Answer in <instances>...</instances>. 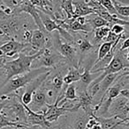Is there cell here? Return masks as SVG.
<instances>
[{
    "mask_svg": "<svg viewBox=\"0 0 129 129\" xmlns=\"http://www.w3.org/2000/svg\"><path fill=\"white\" fill-rule=\"evenodd\" d=\"M59 0H54V2H59Z\"/></svg>",
    "mask_w": 129,
    "mask_h": 129,
    "instance_id": "cell-31",
    "label": "cell"
},
{
    "mask_svg": "<svg viewBox=\"0 0 129 129\" xmlns=\"http://www.w3.org/2000/svg\"><path fill=\"white\" fill-rule=\"evenodd\" d=\"M78 47H79V50L81 51V54H87L93 48V44L90 43L88 40L83 39L81 41H78Z\"/></svg>",
    "mask_w": 129,
    "mask_h": 129,
    "instance_id": "cell-19",
    "label": "cell"
},
{
    "mask_svg": "<svg viewBox=\"0 0 129 129\" xmlns=\"http://www.w3.org/2000/svg\"><path fill=\"white\" fill-rule=\"evenodd\" d=\"M28 1H30V0H28Z\"/></svg>",
    "mask_w": 129,
    "mask_h": 129,
    "instance_id": "cell-34",
    "label": "cell"
},
{
    "mask_svg": "<svg viewBox=\"0 0 129 129\" xmlns=\"http://www.w3.org/2000/svg\"><path fill=\"white\" fill-rule=\"evenodd\" d=\"M124 26L120 24H114L112 25V27H110V31L112 33H114L115 34H118V35H120V34H123L124 33Z\"/></svg>",
    "mask_w": 129,
    "mask_h": 129,
    "instance_id": "cell-22",
    "label": "cell"
},
{
    "mask_svg": "<svg viewBox=\"0 0 129 129\" xmlns=\"http://www.w3.org/2000/svg\"><path fill=\"white\" fill-rule=\"evenodd\" d=\"M29 45L30 43H23L12 40V41H5V43H3L0 46V50L4 55H5L7 58H10L12 56L19 55L20 53L25 51V49L28 48Z\"/></svg>",
    "mask_w": 129,
    "mask_h": 129,
    "instance_id": "cell-7",
    "label": "cell"
},
{
    "mask_svg": "<svg viewBox=\"0 0 129 129\" xmlns=\"http://www.w3.org/2000/svg\"><path fill=\"white\" fill-rule=\"evenodd\" d=\"M59 100L57 99L54 104L48 105V108H47L46 112H44V117L48 122L52 123L56 122V121L59 120V119L61 116L65 115L66 112H72V110L68 108H65L63 106H59Z\"/></svg>",
    "mask_w": 129,
    "mask_h": 129,
    "instance_id": "cell-8",
    "label": "cell"
},
{
    "mask_svg": "<svg viewBox=\"0 0 129 129\" xmlns=\"http://www.w3.org/2000/svg\"><path fill=\"white\" fill-rule=\"evenodd\" d=\"M1 101H3V100H2V99H0V102H1Z\"/></svg>",
    "mask_w": 129,
    "mask_h": 129,
    "instance_id": "cell-32",
    "label": "cell"
},
{
    "mask_svg": "<svg viewBox=\"0 0 129 129\" xmlns=\"http://www.w3.org/2000/svg\"><path fill=\"white\" fill-rule=\"evenodd\" d=\"M74 6V17L72 19L79 17V16H88L95 13L93 8L88 6L85 1H72Z\"/></svg>",
    "mask_w": 129,
    "mask_h": 129,
    "instance_id": "cell-12",
    "label": "cell"
},
{
    "mask_svg": "<svg viewBox=\"0 0 129 129\" xmlns=\"http://www.w3.org/2000/svg\"><path fill=\"white\" fill-rule=\"evenodd\" d=\"M2 55H4V54H3V53H2L1 50H0V56H2Z\"/></svg>",
    "mask_w": 129,
    "mask_h": 129,
    "instance_id": "cell-30",
    "label": "cell"
},
{
    "mask_svg": "<svg viewBox=\"0 0 129 129\" xmlns=\"http://www.w3.org/2000/svg\"><path fill=\"white\" fill-rule=\"evenodd\" d=\"M87 21H88V24L91 26L93 30L98 28V27H102V26H110V23H109L106 19L102 18L101 16L97 15V13L92 14L91 18H90V19H87Z\"/></svg>",
    "mask_w": 129,
    "mask_h": 129,
    "instance_id": "cell-14",
    "label": "cell"
},
{
    "mask_svg": "<svg viewBox=\"0 0 129 129\" xmlns=\"http://www.w3.org/2000/svg\"><path fill=\"white\" fill-rule=\"evenodd\" d=\"M65 57L60 53L53 52L50 48H44L43 50V54L38 56L35 60H34L31 68L37 69L45 67V68H51L59 64L62 61H64Z\"/></svg>",
    "mask_w": 129,
    "mask_h": 129,
    "instance_id": "cell-3",
    "label": "cell"
},
{
    "mask_svg": "<svg viewBox=\"0 0 129 129\" xmlns=\"http://www.w3.org/2000/svg\"><path fill=\"white\" fill-rule=\"evenodd\" d=\"M58 51L63 56L67 59L72 65L73 67L78 68V61L77 57H76V50L75 48L72 47V45L69 42L66 43H62L60 42V41L58 43Z\"/></svg>",
    "mask_w": 129,
    "mask_h": 129,
    "instance_id": "cell-9",
    "label": "cell"
},
{
    "mask_svg": "<svg viewBox=\"0 0 129 129\" xmlns=\"http://www.w3.org/2000/svg\"><path fill=\"white\" fill-rule=\"evenodd\" d=\"M120 95L124 96L125 98H126V99L129 100V90H128V89H124V90H121Z\"/></svg>",
    "mask_w": 129,
    "mask_h": 129,
    "instance_id": "cell-26",
    "label": "cell"
},
{
    "mask_svg": "<svg viewBox=\"0 0 129 129\" xmlns=\"http://www.w3.org/2000/svg\"><path fill=\"white\" fill-rule=\"evenodd\" d=\"M6 7L7 6L3 3V1H2V0H0V9H3V10H5Z\"/></svg>",
    "mask_w": 129,
    "mask_h": 129,
    "instance_id": "cell-27",
    "label": "cell"
},
{
    "mask_svg": "<svg viewBox=\"0 0 129 129\" xmlns=\"http://www.w3.org/2000/svg\"><path fill=\"white\" fill-rule=\"evenodd\" d=\"M75 99H78V96L76 94V85L73 83L67 86L64 94V99L60 100V103L59 104H60L59 105H61L62 104L66 102L67 100H75Z\"/></svg>",
    "mask_w": 129,
    "mask_h": 129,
    "instance_id": "cell-16",
    "label": "cell"
},
{
    "mask_svg": "<svg viewBox=\"0 0 129 129\" xmlns=\"http://www.w3.org/2000/svg\"><path fill=\"white\" fill-rule=\"evenodd\" d=\"M113 44H114V42H112V41H104V42L100 45L99 48H98L97 57V60H96L95 63L99 61L101 59H103L106 54H108L110 52V50L112 49Z\"/></svg>",
    "mask_w": 129,
    "mask_h": 129,
    "instance_id": "cell-17",
    "label": "cell"
},
{
    "mask_svg": "<svg viewBox=\"0 0 129 129\" xmlns=\"http://www.w3.org/2000/svg\"><path fill=\"white\" fill-rule=\"evenodd\" d=\"M50 104L48 103V99H47L46 96V90L43 84L35 90L34 94H33V99L30 105L28 106L31 109L32 111L35 112H39V113H43L46 112L48 105Z\"/></svg>",
    "mask_w": 129,
    "mask_h": 129,
    "instance_id": "cell-5",
    "label": "cell"
},
{
    "mask_svg": "<svg viewBox=\"0 0 129 129\" xmlns=\"http://www.w3.org/2000/svg\"><path fill=\"white\" fill-rule=\"evenodd\" d=\"M112 2H113V3H114V0H112Z\"/></svg>",
    "mask_w": 129,
    "mask_h": 129,
    "instance_id": "cell-33",
    "label": "cell"
},
{
    "mask_svg": "<svg viewBox=\"0 0 129 129\" xmlns=\"http://www.w3.org/2000/svg\"><path fill=\"white\" fill-rule=\"evenodd\" d=\"M126 68H129V61L124 54L123 50L119 49V51L114 54V56L110 62L102 70V73L100 74L99 77H97V78L100 81H102L103 78L108 74L119 73Z\"/></svg>",
    "mask_w": 129,
    "mask_h": 129,
    "instance_id": "cell-4",
    "label": "cell"
},
{
    "mask_svg": "<svg viewBox=\"0 0 129 129\" xmlns=\"http://www.w3.org/2000/svg\"><path fill=\"white\" fill-rule=\"evenodd\" d=\"M9 98H10V95H9ZM9 98L5 100H3L0 102V114L2 113V112L4 111V109L6 107V105H8V102H9Z\"/></svg>",
    "mask_w": 129,
    "mask_h": 129,
    "instance_id": "cell-24",
    "label": "cell"
},
{
    "mask_svg": "<svg viewBox=\"0 0 129 129\" xmlns=\"http://www.w3.org/2000/svg\"><path fill=\"white\" fill-rule=\"evenodd\" d=\"M110 32V26H108L98 27V28L95 29V37H94L93 40V43L94 44H97L100 41L104 40L108 36Z\"/></svg>",
    "mask_w": 129,
    "mask_h": 129,
    "instance_id": "cell-15",
    "label": "cell"
},
{
    "mask_svg": "<svg viewBox=\"0 0 129 129\" xmlns=\"http://www.w3.org/2000/svg\"><path fill=\"white\" fill-rule=\"evenodd\" d=\"M50 71H47L45 73L40 75L39 77H37L34 79H33L28 85L24 88V93L21 96V103L24 105H30V103L32 102L33 99V94L35 92V90L41 86L43 83V82L46 80V78L48 77V76L50 75Z\"/></svg>",
    "mask_w": 129,
    "mask_h": 129,
    "instance_id": "cell-6",
    "label": "cell"
},
{
    "mask_svg": "<svg viewBox=\"0 0 129 129\" xmlns=\"http://www.w3.org/2000/svg\"><path fill=\"white\" fill-rule=\"evenodd\" d=\"M61 8L65 12L67 19H71L74 17V6L72 0H62Z\"/></svg>",
    "mask_w": 129,
    "mask_h": 129,
    "instance_id": "cell-18",
    "label": "cell"
},
{
    "mask_svg": "<svg viewBox=\"0 0 129 129\" xmlns=\"http://www.w3.org/2000/svg\"><path fill=\"white\" fill-rule=\"evenodd\" d=\"M81 72L76 67H72V68L69 69L67 73L64 76V84H71L78 82L81 79Z\"/></svg>",
    "mask_w": 129,
    "mask_h": 129,
    "instance_id": "cell-13",
    "label": "cell"
},
{
    "mask_svg": "<svg viewBox=\"0 0 129 129\" xmlns=\"http://www.w3.org/2000/svg\"><path fill=\"white\" fill-rule=\"evenodd\" d=\"M126 58H127V60H128V61H129V52H128L127 55H126Z\"/></svg>",
    "mask_w": 129,
    "mask_h": 129,
    "instance_id": "cell-29",
    "label": "cell"
},
{
    "mask_svg": "<svg viewBox=\"0 0 129 129\" xmlns=\"http://www.w3.org/2000/svg\"><path fill=\"white\" fill-rule=\"evenodd\" d=\"M50 68L42 67V68L33 69L24 74L12 77L0 88V96L9 95L20 89L25 88L33 79L39 77L40 75L45 73V72L50 71Z\"/></svg>",
    "mask_w": 129,
    "mask_h": 129,
    "instance_id": "cell-2",
    "label": "cell"
},
{
    "mask_svg": "<svg viewBox=\"0 0 129 129\" xmlns=\"http://www.w3.org/2000/svg\"><path fill=\"white\" fill-rule=\"evenodd\" d=\"M43 48L33 54H27L25 52H21L19 54L17 58L5 61L3 68L5 69L6 74V82L12 77L29 71L31 70L34 60L43 54Z\"/></svg>",
    "mask_w": 129,
    "mask_h": 129,
    "instance_id": "cell-1",
    "label": "cell"
},
{
    "mask_svg": "<svg viewBox=\"0 0 129 129\" xmlns=\"http://www.w3.org/2000/svg\"><path fill=\"white\" fill-rule=\"evenodd\" d=\"M3 3L6 5L7 7H10L12 9H15L19 7L25 0H2Z\"/></svg>",
    "mask_w": 129,
    "mask_h": 129,
    "instance_id": "cell-21",
    "label": "cell"
},
{
    "mask_svg": "<svg viewBox=\"0 0 129 129\" xmlns=\"http://www.w3.org/2000/svg\"><path fill=\"white\" fill-rule=\"evenodd\" d=\"M123 75H126V76H129V71H126L123 73Z\"/></svg>",
    "mask_w": 129,
    "mask_h": 129,
    "instance_id": "cell-28",
    "label": "cell"
},
{
    "mask_svg": "<svg viewBox=\"0 0 129 129\" xmlns=\"http://www.w3.org/2000/svg\"><path fill=\"white\" fill-rule=\"evenodd\" d=\"M127 48H129V38L126 39L121 43V47H120V48H119V50H123V51H124V50L127 49Z\"/></svg>",
    "mask_w": 129,
    "mask_h": 129,
    "instance_id": "cell-23",
    "label": "cell"
},
{
    "mask_svg": "<svg viewBox=\"0 0 129 129\" xmlns=\"http://www.w3.org/2000/svg\"><path fill=\"white\" fill-rule=\"evenodd\" d=\"M45 45H46L45 32L40 30L39 28L33 31L31 41H30V46L32 47V49H34V52H37L40 49L44 48Z\"/></svg>",
    "mask_w": 129,
    "mask_h": 129,
    "instance_id": "cell-10",
    "label": "cell"
},
{
    "mask_svg": "<svg viewBox=\"0 0 129 129\" xmlns=\"http://www.w3.org/2000/svg\"><path fill=\"white\" fill-rule=\"evenodd\" d=\"M38 12H39L40 18H41V19H42V22H43V26H44L45 30H46L48 33H51L55 30H57L58 32H59V31L62 29V27H60L59 26L57 21L50 17V14L45 13V12H42V11L39 10V9H38Z\"/></svg>",
    "mask_w": 129,
    "mask_h": 129,
    "instance_id": "cell-11",
    "label": "cell"
},
{
    "mask_svg": "<svg viewBox=\"0 0 129 129\" xmlns=\"http://www.w3.org/2000/svg\"><path fill=\"white\" fill-rule=\"evenodd\" d=\"M114 6L116 8L118 14L121 17V19H125V18L129 17V5H121L118 3H114ZM126 20V19H125Z\"/></svg>",
    "mask_w": 129,
    "mask_h": 129,
    "instance_id": "cell-20",
    "label": "cell"
},
{
    "mask_svg": "<svg viewBox=\"0 0 129 129\" xmlns=\"http://www.w3.org/2000/svg\"><path fill=\"white\" fill-rule=\"evenodd\" d=\"M72 1H73V0H72Z\"/></svg>",
    "mask_w": 129,
    "mask_h": 129,
    "instance_id": "cell-35",
    "label": "cell"
},
{
    "mask_svg": "<svg viewBox=\"0 0 129 129\" xmlns=\"http://www.w3.org/2000/svg\"><path fill=\"white\" fill-rule=\"evenodd\" d=\"M10 17H12V16L7 14L3 9H0V20H4V19H6Z\"/></svg>",
    "mask_w": 129,
    "mask_h": 129,
    "instance_id": "cell-25",
    "label": "cell"
}]
</instances>
